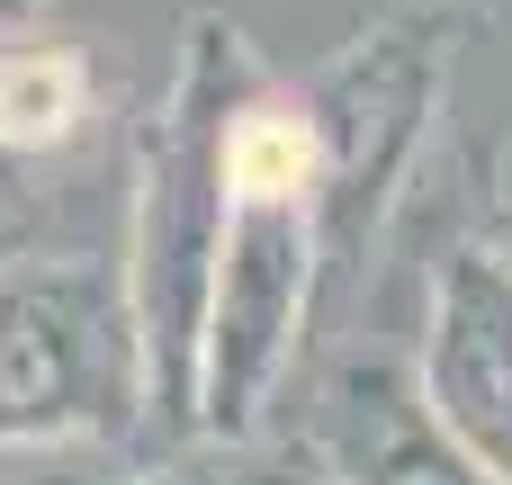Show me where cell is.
I'll use <instances>...</instances> for the list:
<instances>
[{
    "label": "cell",
    "instance_id": "cell-1",
    "mask_svg": "<svg viewBox=\"0 0 512 485\" xmlns=\"http://www.w3.org/2000/svg\"><path fill=\"white\" fill-rule=\"evenodd\" d=\"M279 72L261 63V45L198 9L180 18V54L162 99L135 117L126 144V297H135V333H144V387H153V441H189L198 423V333H207V288H216V252H225V144L234 117L270 90ZM144 441V450H153Z\"/></svg>",
    "mask_w": 512,
    "mask_h": 485
},
{
    "label": "cell",
    "instance_id": "cell-2",
    "mask_svg": "<svg viewBox=\"0 0 512 485\" xmlns=\"http://www.w3.org/2000/svg\"><path fill=\"white\" fill-rule=\"evenodd\" d=\"M225 252L198 333V423L207 441H261L306 333L324 324V243H315V144L288 81H270L225 144Z\"/></svg>",
    "mask_w": 512,
    "mask_h": 485
},
{
    "label": "cell",
    "instance_id": "cell-3",
    "mask_svg": "<svg viewBox=\"0 0 512 485\" xmlns=\"http://www.w3.org/2000/svg\"><path fill=\"white\" fill-rule=\"evenodd\" d=\"M468 0H405L351 27L297 90L315 144V243H324V315L360 297L387 252L423 162L450 144V81L468 54Z\"/></svg>",
    "mask_w": 512,
    "mask_h": 485
},
{
    "label": "cell",
    "instance_id": "cell-4",
    "mask_svg": "<svg viewBox=\"0 0 512 485\" xmlns=\"http://www.w3.org/2000/svg\"><path fill=\"white\" fill-rule=\"evenodd\" d=\"M153 441L144 333L117 252H27L0 270V468L135 459Z\"/></svg>",
    "mask_w": 512,
    "mask_h": 485
},
{
    "label": "cell",
    "instance_id": "cell-5",
    "mask_svg": "<svg viewBox=\"0 0 512 485\" xmlns=\"http://www.w3.org/2000/svg\"><path fill=\"white\" fill-rule=\"evenodd\" d=\"M423 405L441 432L512 485V261L468 234L432 261V306H423V351H414Z\"/></svg>",
    "mask_w": 512,
    "mask_h": 485
},
{
    "label": "cell",
    "instance_id": "cell-6",
    "mask_svg": "<svg viewBox=\"0 0 512 485\" xmlns=\"http://www.w3.org/2000/svg\"><path fill=\"white\" fill-rule=\"evenodd\" d=\"M297 441L333 485H495L423 405L414 360L396 351H333L306 378Z\"/></svg>",
    "mask_w": 512,
    "mask_h": 485
},
{
    "label": "cell",
    "instance_id": "cell-7",
    "mask_svg": "<svg viewBox=\"0 0 512 485\" xmlns=\"http://www.w3.org/2000/svg\"><path fill=\"white\" fill-rule=\"evenodd\" d=\"M99 108V81H90V54L63 45V36H0V153H27V162H54L63 144H81Z\"/></svg>",
    "mask_w": 512,
    "mask_h": 485
},
{
    "label": "cell",
    "instance_id": "cell-8",
    "mask_svg": "<svg viewBox=\"0 0 512 485\" xmlns=\"http://www.w3.org/2000/svg\"><path fill=\"white\" fill-rule=\"evenodd\" d=\"M477 45H504V126L477 162V207H486V243L512 261V0L477 9Z\"/></svg>",
    "mask_w": 512,
    "mask_h": 485
},
{
    "label": "cell",
    "instance_id": "cell-9",
    "mask_svg": "<svg viewBox=\"0 0 512 485\" xmlns=\"http://www.w3.org/2000/svg\"><path fill=\"white\" fill-rule=\"evenodd\" d=\"M54 9H63V0H0V36H36Z\"/></svg>",
    "mask_w": 512,
    "mask_h": 485
}]
</instances>
